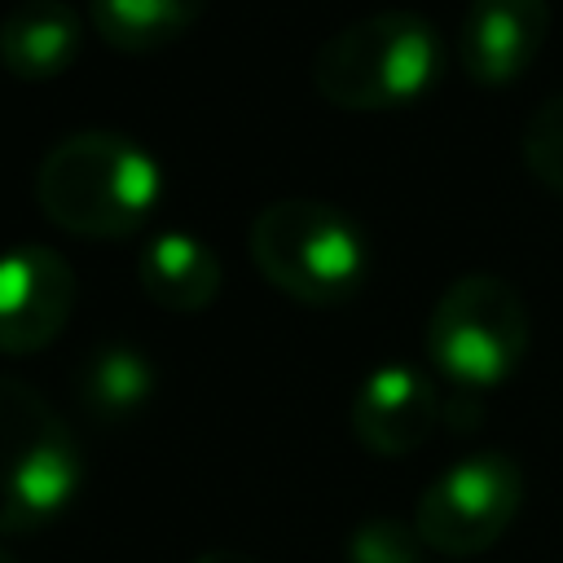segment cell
Segmentation results:
<instances>
[{"label":"cell","mask_w":563,"mask_h":563,"mask_svg":"<svg viewBox=\"0 0 563 563\" xmlns=\"http://www.w3.org/2000/svg\"><path fill=\"white\" fill-rule=\"evenodd\" d=\"M163 198V167L123 132L88 128L57 141L35 172L40 211L75 238H128Z\"/></svg>","instance_id":"obj_1"},{"label":"cell","mask_w":563,"mask_h":563,"mask_svg":"<svg viewBox=\"0 0 563 563\" xmlns=\"http://www.w3.org/2000/svg\"><path fill=\"white\" fill-rule=\"evenodd\" d=\"M444 75V40L418 9H374L312 53V88L339 110H396Z\"/></svg>","instance_id":"obj_2"},{"label":"cell","mask_w":563,"mask_h":563,"mask_svg":"<svg viewBox=\"0 0 563 563\" xmlns=\"http://www.w3.org/2000/svg\"><path fill=\"white\" fill-rule=\"evenodd\" d=\"M260 277L295 303H347L369 277V238L361 224L321 198H277L246 233Z\"/></svg>","instance_id":"obj_3"},{"label":"cell","mask_w":563,"mask_h":563,"mask_svg":"<svg viewBox=\"0 0 563 563\" xmlns=\"http://www.w3.org/2000/svg\"><path fill=\"white\" fill-rule=\"evenodd\" d=\"M79 479L84 453L70 422L31 383L0 374V537L53 523Z\"/></svg>","instance_id":"obj_4"},{"label":"cell","mask_w":563,"mask_h":563,"mask_svg":"<svg viewBox=\"0 0 563 563\" xmlns=\"http://www.w3.org/2000/svg\"><path fill=\"white\" fill-rule=\"evenodd\" d=\"M528 352V308L493 273L449 282L427 317V356L462 391L506 383Z\"/></svg>","instance_id":"obj_5"},{"label":"cell","mask_w":563,"mask_h":563,"mask_svg":"<svg viewBox=\"0 0 563 563\" xmlns=\"http://www.w3.org/2000/svg\"><path fill=\"white\" fill-rule=\"evenodd\" d=\"M519 506H523L519 466L506 453H471L422 488L413 506V528L427 550L466 559L497 545L501 532L515 523Z\"/></svg>","instance_id":"obj_6"},{"label":"cell","mask_w":563,"mask_h":563,"mask_svg":"<svg viewBox=\"0 0 563 563\" xmlns=\"http://www.w3.org/2000/svg\"><path fill=\"white\" fill-rule=\"evenodd\" d=\"M75 312V268L53 246L26 242L0 255V356L44 352Z\"/></svg>","instance_id":"obj_7"},{"label":"cell","mask_w":563,"mask_h":563,"mask_svg":"<svg viewBox=\"0 0 563 563\" xmlns=\"http://www.w3.org/2000/svg\"><path fill=\"white\" fill-rule=\"evenodd\" d=\"M440 413L435 378L409 361H387L352 396V435L378 457H405L431 440Z\"/></svg>","instance_id":"obj_8"},{"label":"cell","mask_w":563,"mask_h":563,"mask_svg":"<svg viewBox=\"0 0 563 563\" xmlns=\"http://www.w3.org/2000/svg\"><path fill=\"white\" fill-rule=\"evenodd\" d=\"M550 35V0H471L462 18V70L479 88L519 79Z\"/></svg>","instance_id":"obj_9"},{"label":"cell","mask_w":563,"mask_h":563,"mask_svg":"<svg viewBox=\"0 0 563 563\" xmlns=\"http://www.w3.org/2000/svg\"><path fill=\"white\" fill-rule=\"evenodd\" d=\"M84 48V13L66 0H22L0 22V66L13 79H57Z\"/></svg>","instance_id":"obj_10"},{"label":"cell","mask_w":563,"mask_h":563,"mask_svg":"<svg viewBox=\"0 0 563 563\" xmlns=\"http://www.w3.org/2000/svg\"><path fill=\"white\" fill-rule=\"evenodd\" d=\"M136 282L145 290V299H154L167 312H202L216 303L220 295V260L216 251L180 229L154 233L136 260Z\"/></svg>","instance_id":"obj_11"},{"label":"cell","mask_w":563,"mask_h":563,"mask_svg":"<svg viewBox=\"0 0 563 563\" xmlns=\"http://www.w3.org/2000/svg\"><path fill=\"white\" fill-rule=\"evenodd\" d=\"M207 0H88V26L114 48V53H154L172 40H180L198 18Z\"/></svg>","instance_id":"obj_12"},{"label":"cell","mask_w":563,"mask_h":563,"mask_svg":"<svg viewBox=\"0 0 563 563\" xmlns=\"http://www.w3.org/2000/svg\"><path fill=\"white\" fill-rule=\"evenodd\" d=\"M158 387L154 361L132 343H101L79 365V400L101 422H123L150 405Z\"/></svg>","instance_id":"obj_13"},{"label":"cell","mask_w":563,"mask_h":563,"mask_svg":"<svg viewBox=\"0 0 563 563\" xmlns=\"http://www.w3.org/2000/svg\"><path fill=\"white\" fill-rule=\"evenodd\" d=\"M519 150H523V167L532 172V180L550 189L554 198H563V92H554L528 114Z\"/></svg>","instance_id":"obj_14"},{"label":"cell","mask_w":563,"mask_h":563,"mask_svg":"<svg viewBox=\"0 0 563 563\" xmlns=\"http://www.w3.org/2000/svg\"><path fill=\"white\" fill-rule=\"evenodd\" d=\"M422 537L413 519L400 515H374L365 519L347 541V563H422Z\"/></svg>","instance_id":"obj_15"},{"label":"cell","mask_w":563,"mask_h":563,"mask_svg":"<svg viewBox=\"0 0 563 563\" xmlns=\"http://www.w3.org/2000/svg\"><path fill=\"white\" fill-rule=\"evenodd\" d=\"M194 563H260L255 554H246V550H229V545H216V550H202Z\"/></svg>","instance_id":"obj_16"},{"label":"cell","mask_w":563,"mask_h":563,"mask_svg":"<svg viewBox=\"0 0 563 563\" xmlns=\"http://www.w3.org/2000/svg\"><path fill=\"white\" fill-rule=\"evenodd\" d=\"M0 563H18V559H13V554H9V550H0Z\"/></svg>","instance_id":"obj_17"}]
</instances>
